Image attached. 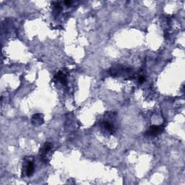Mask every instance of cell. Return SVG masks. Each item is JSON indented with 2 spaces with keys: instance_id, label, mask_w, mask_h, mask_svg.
Returning <instances> with one entry per match:
<instances>
[{
  "instance_id": "cell-1",
  "label": "cell",
  "mask_w": 185,
  "mask_h": 185,
  "mask_svg": "<svg viewBox=\"0 0 185 185\" xmlns=\"http://www.w3.org/2000/svg\"><path fill=\"white\" fill-rule=\"evenodd\" d=\"M164 130V127L163 126H158V125H153L150 126L149 129L145 132V136H149V137H155L158 134H161Z\"/></svg>"
},
{
  "instance_id": "cell-2",
  "label": "cell",
  "mask_w": 185,
  "mask_h": 185,
  "mask_svg": "<svg viewBox=\"0 0 185 185\" xmlns=\"http://www.w3.org/2000/svg\"><path fill=\"white\" fill-rule=\"evenodd\" d=\"M32 123L34 125H41L43 123V116L41 114H34L32 117Z\"/></svg>"
},
{
  "instance_id": "cell-3",
  "label": "cell",
  "mask_w": 185,
  "mask_h": 185,
  "mask_svg": "<svg viewBox=\"0 0 185 185\" xmlns=\"http://www.w3.org/2000/svg\"><path fill=\"white\" fill-rule=\"evenodd\" d=\"M52 148V144L50 143V142H46L43 145V148L41 149V157L43 158V157H46V155L48 154L50 152V150Z\"/></svg>"
},
{
  "instance_id": "cell-4",
  "label": "cell",
  "mask_w": 185,
  "mask_h": 185,
  "mask_svg": "<svg viewBox=\"0 0 185 185\" xmlns=\"http://www.w3.org/2000/svg\"><path fill=\"white\" fill-rule=\"evenodd\" d=\"M34 171V166L32 161H28L26 166H25V173H26V176H31L33 174Z\"/></svg>"
},
{
  "instance_id": "cell-5",
  "label": "cell",
  "mask_w": 185,
  "mask_h": 185,
  "mask_svg": "<svg viewBox=\"0 0 185 185\" xmlns=\"http://www.w3.org/2000/svg\"><path fill=\"white\" fill-rule=\"evenodd\" d=\"M102 127L108 132H112L114 130V126L111 123L108 122V121H104L102 124Z\"/></svg>"
},
{
  "instance_id": "cell-6",
  "label": "cell",
  "mask_w": 185,
  "mask_h": 185,
  "mask_svg": "<svg viewBox=\"0 0 185 185\" xmlns=\"http://www.w3.org/2000/svg\"><path fill=\"white\" fill-rule=\"evenodd\" d=\"M55 77H56V78H57V80H59V82L63 84V85H66L67 79H66V77H65V75L63 74V73H61V72H59V73H57V74L56 75Z\"/></svg>"
},
{
  "instance_id": "cell-7",
  "label": "cell",
  "mask_w": 185,
  "mask_h": 185,
  "mask_svg": "<svg viewBox=\"0 0 185 185\" xmlns=\"http://www.w3.org/2000/svg\"><path fill=\"white\" fill-rule=\"evenodd\" d=\"M145 81V78L144 77H140V78H139V83H140V84L143 83Z\"/></svg>"
},
{
  "instance_id": "cell-8",
  "label": "cell",
  "mask_w": 185,
  "mask_h": 185,
  "mask_svg": "<svg viewBox=\"0 0 185 185\" xmlns=\"http://www.w3.org/2000/svg\"><path fill=\"white\" fill-rule=\"evenodd\" d=\"M64 3H65V5H68V6H69V5H70L72 4V1H65V2H64Z\"/></svg>"
}]
</instances>
